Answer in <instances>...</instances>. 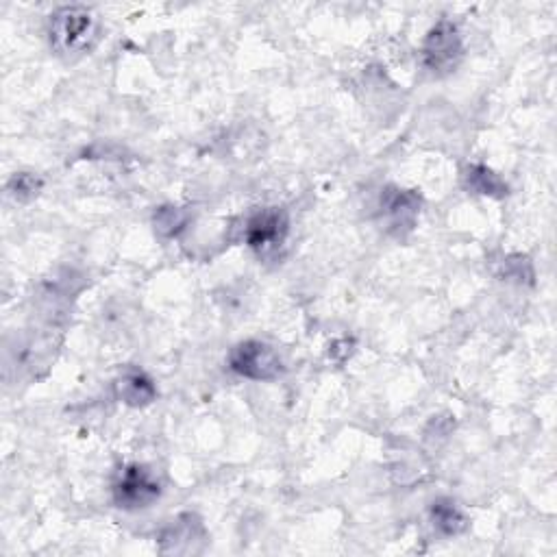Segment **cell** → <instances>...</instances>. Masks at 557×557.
<instances>
[{
	"instance_id": "1",
	"label": "cell",
	"mask_w": 557,
	"mask_h": 557,
	"mask_svg": "<svg viewBox=\"0 0 557 557\" xmlns=\"http://www.w3.org/2000/svg\"><path fill=\"white\" fill-rule=\"evenodd\" d=\"M51 48L64 59H81L90 55L103 37V24L94 9L81 5L59 7L48 22Z\"/></svg>"
},
{
	"instance_id": "2",
	"label": "cell",
	"mask_w": 557,
	"mask_h": 557,
	"mask_svg": "<svg viewBox=\"0 0 557 557\" xmlns=\"http://www.w3.org/2000/svg\"><path fill=\"white\" fill-rule=\"evenodd\" d=\"M464 55V42L462 33L457 29V24L451 20H440L436 27H431L423 42V51H420V59L423 66L431 74H449L457 66H460Z\"/></svg>"
},
{
	"instance_id": "3",
	"label": "cell",
	"mask_w": 557,
	"mask_h": 557,
	"mask_svg": "<svg viewBox=\"0 0 557 557\" xmlns=\"http://www.w3.org/2000/svg\"><path fill=\"white\" fill-rule=\"evenodd\" d=\"M290 218L281 207H266L255 212L244 227V240L249 249L262 259L277 255L288 240Z\"/></svg>"
},
{
	"instance_id": "4",
	"label": "cell",
	"mask_w": 557,
	"mask_h": 557,
	"mask_svg": "<svg viewBox=\"0 0 557 557\" xmlns=\"http://www.w3.org/2000/svg\"><path fill=\"white\" fill-rule=\"evenodd\" d=\"M229 368L235 375L251 381H275L283 373V362L270 344L246 340L231 349Z\"/></svg>"
},
{
	"instance_id": "5",
	"label": "cell",
	"mask_w": 557,
	"mask_h": 557,
	"mask_svg": "<svg viewBox=\"0 0 557 557\" xmlns=\"http://www.w3.org/2000/svg\"><path fill=\"white\" fill-rule=\"evenodd\" d=\"M159 497H162V484L153 475V470L142 464L125 466L114 481V501L122 510H144Z\"/></svg>"
},
{
	"instance_id": "6",
	"label": "cell",
	"mask_w": 557,
	"mask_h": 557,
	"mask_svg": "<svg viewBox=\"0 0 557 557\" xmlns=\"http://www.w3.org/2000/svg\"><path fill=\"white\" fill-rule=\"evenodd\" d=\"M420 205L423 198L414 190H401V188H386L381 194V216L386 220L388 231L399 235H407L414 231L416 220L420 216Z\"/></svg>"
},
{
	"instance_id": "7",
	"label": "cell",
	"mask_w": 557,
	"mask_h": 557,
	"mask_svg": "<svg viewBox=\"0 0 557 557\" xmlns=\"http://www.w3.org/2000/svg\"><path fill=\"white\" fill-rule=\"evenodd\" d=\"M114 390L118 401L129 407H146L157 399L153 379L142 373V370H127V373H122L114 383Z\"/></svg>"
},
{
	"instance_id": "8",
	"label": "cell",
	"mask_w": 557,
	"mask_h": 557,
	"mask_svg": "<svg viewBox=\"0 0 557 557\" xmlns=\"http://www.w3.org/2000/svg\"><path fill=\"white\" fill-rule=\"evenodd\" d=\"M464 183L470 192L481 196L503 198L507 196V192H510L505 179H501L497 172L484 164H470L464 172Z\"/></svg>"
},
{
	"instance_id": "9",
	"label": "cell",
	"mask_w": 557,
	"mask_h": 557,
	"mask_svg": "<svg viewBox=\"0 0 557 557\" xmlns=\"http://www.w3.org/2000/svg\"><path fill=\"white\" fill-rule=\"evenodd\" d=\"M431 521L444 536H457L466 531L468 518L451 499H438L431 505Z\"/></svg>"
},
{
	"instance_id": "10",
	"label": "cell",
	"mask_w": 557,
	"mask_h": 557,
	"mask_svg": "<svg viewBox=\"0 0 557 557\" xmlns=\"http://www.w3.org/2000/svg\"><path fill=\"white\" fill-rule=\"evenodd\" d=\"M188 222H190V214L175 205L159 207L153 216L155 231L159 235H164V238H175V235H179L185 227H188Z\"/></svg>"
},
{
	"instance_id": "11",
	"label": "cell",
	"mask_w": 557,
	"mask_h": 557,
	"mask_svg": "<svg viewBox=\"0 0 557 557\" xmlns=\"http://www.w3.org/2000/svg\"><path fill=\"white\" fill-rule=\"evenodd\" d=\"M201 536V525L196 523V518L192 514H185L181 516L177 523H172L162 536V542H170L172 549L175 553L185 551L183 544H190V540H196Z\"/></svg>"
},
{
	"instance_id": "12",
	"label": "cell",
	"mask_w": 557,
	"mask_h": 557,
	"mask_svg": "<svg viewBox=\"0 0 557 557\" xmlns=\"http://www.w3.org/2000/svg\"><path fill=\"white\" fill-rule=\"evenodd\" d=\"M42 188H44V179L33 175V172H16L7 183V192L20 203L31 201V198L40 194Z\"/></svg>"
},
{
	"instance_id": "13",
	"label": "cell",
	"mask_w": 557,
	"mask_h": 557,
	"mask_svg": "<svg viewBox=\"0 0 557 557\" xmlns=\"http://www.w3.org/2000/svg\"><path fill=\"white\" fill-rule=\"evenodd\" d=\"M501 277L503 279H518L523 283V281L534 279V270H531V264H529L527 257L510 255V257H505Z\"/></svg>"
}]
</instances>
